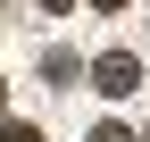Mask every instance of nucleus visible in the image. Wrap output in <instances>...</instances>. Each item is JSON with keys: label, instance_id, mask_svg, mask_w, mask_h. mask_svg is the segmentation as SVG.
<instances>
[{"label": "nucleus", "instance_id": "nucleus-1", "mask_svg": "<svg viewBox=\"0 0 150 142\" xmlns=\"http://www.w3.org/2000/svg\"><path fill=\"white\" fill-rule=\"evenodd\" d=\"M92 92H108V100L142 92V59L134 50H100V59H92Z\"/></svg>", "mask_w": 150, "mask_h": 142}, {"label": "nucleus", "instance_id": "nucleus-2", "mask_svg": "<svg viewBox=\"0 0 150 142\" xmlns=\"http://www.w3.org/2000/svg\"><path fill=\"white\" fill-rule=\"evenodd\" d=\"M42 75H50V84H75L83 67H75V50H42Z\"/></svg>", "mask_w": 150, "mask_h": 142}, {"label": "nucleus", "instance_id": "nucleus-3", "mask_svg": "<svg viewBox=\"0 0 150 142\" xmlns=\"http://www.w3.org/2000/svg\"><path fill=\"white\" fill-rule=\"evenodd\" d=\"M0 142H42V134H33L25 117H0Z\"/></svg>", "mask_w": 150, "mask_h": 142}, {"label": "nucleus", "instance_id": "nucleus-4", "mask_svg": "<svg viewBox=\"0 0 150 142\" xmlns=\"http://www.w3.org/2000/svg\"><path fill=\"white\" fill-rule=\"evenodd\" d=\"M92 142H134V134H125V126H92Z\"/></svg>", "mask_w": 150, "mask_h": 142}, {"label": "nucleus", "instance_id": "nucleus-5", "mask_svg": "<svg viewBox=\"0 0 150 142\" xmlns=\"http://www.w3.org/2000/svg\"><path fill=\"white\" fill-rule=\"evenodd\" d=\"M42 9H50V17H75V0H42Z\"/></svg>", "mask_w": 150, "mask_h": 142}, {"label": "nucleus", "instance_id": "nucleus-6", "mask_svg": "<svg viewBox=\"0 0 150 142\" xmlns=\"http://www.w3.org/2000/svg\"><path fill=\"white\" fill-rule=\"evenodd\" d=\"M92 9H108V17H117V9H125V0H92Z\"/></svg>", "mask_w": 150, "mask_h": 142}, {"label": "nucleus", "instance_id": "nucleus-7", "mask_svg": "<svg viewBox=\"0 0 150 142\" xmlns=\"http://www.w3.org/2000/svg\"><path fill=\"white\" fill-rule=\"evenodd\" d=\"M0 117H8V75H0Z\"/></svg>", "mask_w": 150, "mask_h": 142}, {"label": "nucleus", "instance_id": "nucleus-8", "mask_svg": "<svg viewBox=\"0 0 150 142\" xmlns=\"http://www.w3.org/2000/svg\"><path fill=\"white\" fill-rule=\"evenodd\" d=\"M0 17H8V0H0Z\"/></svg>", "mask_w": 150, "mask_h": 142}, {"label": "nucleus", "instance_id": "nucleus-9", "mask_svg": "<svg viewBox=\"0 0 150 142\" xmlns=\"http://www.w3.org/2000/svg\"><path fill=\"white\" fill-rule=\"evenodd\" d=\"M142 142H150V134H142Z\"/></svg>", "mask_w": 150, "mask_h": 142}]
</instances>
